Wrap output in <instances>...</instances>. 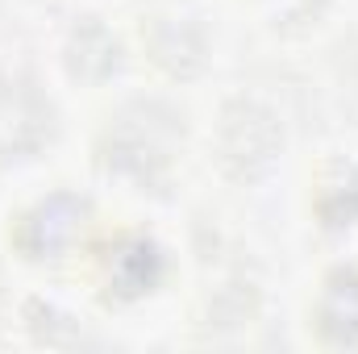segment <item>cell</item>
Returning <instances> with one entry per match:
<instances>
[{
	"label": "cell",
	"instance_id": "cell-1",
	"mask_svg": "<svg viewBox=\"0 0 358 354\" xmlns=\"http://www.w3.org/2000/svg\"><path fill=\"white\" fill-rule=\"evenodd\" d=\"M55 138V104L25 80H0V167L34 159Z\"/></svg>",
	"mask_w": 358,
	"mask_h": 354
},
{
	"label": "cell",
	"instance_id": "cell-2",
	"mask_svg": "<svg viewBox=\"0 0 358 354\" xmlns=\"http://www.w3.org/2000/svg\"><path fill=\"white\" fill-rule=\"evenodd\" d=\"M84 217H88V204L80 196H46L38 200L21 221H17V250L29 259V263H46V259H63L71 250V242L80 238L84 229Z\"/></svg>",
	"mask_w": 358,
	"mask_h": 354
},
{
	"label": "cell",
	"instance_id": "cell-3",
	"mask_svg": "<svg viewBox=\"0 0 358 354\" xmlns=\"http://www.w3.org/2000/svg\"><path fill=\"white\" fill-rule=\"evenodd\" d=\"M96 279L108 300H138L163 279V250L146 234H117L96 255Z\"/></svg>",
	"mask_w": 358,
	"mask_h": 354
},
{
	"label": "cell",
	"instance_id": "cell-4",
	"mask_svg": "<svg viewBox=\"0 0 358 354\" xmlns=\"http://www.w3.org/2000/svg\"><path fill=\"white\" fill-rule=\"evenodd\" d=\"M313 325L325 346H358V271L338 267L325 275L317 304H313Z\"/></svg>",
	"mask_w": 358,
	"mask_h": 354
},
{
	"label": "cell",
	"instance_id": "cell-5",
	"mask_svg": "<svg viewBox=\"0 0 358 354\" xmlns=\"http://www.w3.org/2000/svg\"><path fill=\"white\" fill-rule=\"evenodd\" d=\"M317 213L325 225H350L358 221V171L355 167H334V179L321 183L317 192Z\"/></svg>",
	"mask_w": 358,
	"mask_h": 354
}]
</instances>
